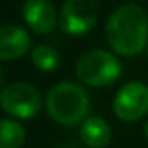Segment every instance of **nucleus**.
<instances>
[{
  "label": "nucleus",
  "mask_w": 148,
  "mask_h": 148,
  "mask_svg": "<svg viewBox=\"0 0 148 148\" xmlns=\"http://www.w3.org/2000/svg\"><path fill=\"white\" fill-rule=\"evenodd\" d=\"M0 129H2V138H0V148H21L26 139V131L21 124L2 119L0 122Z\"/></svg>",
  "instance_id": "obj_10"
},
{
  "label": "nucleus",
  "mask_w": 148,
  "mask_h": 148,
  "mask_svg": "<svg viewBox=\"0 0 148 148\" xmlns=\"http://www.w3.org/2000/svg\"><path fill=\"white\" fill-rule=\"evenodd\" d=\"M30 49L28 33L16 25H5L0 30V59L12 61L19 59Z\"/></svg>",
  "instance_id": "obj_8"
},
{
  "label": "nucleus",
  "mask_w": 148,
  "mask_h": 148,
  "mask_svg": "<svg viewBox=\"0 0 148 148\" xmlns=\"http://www.w3.org/2000/svg\"><path fill=\"white\" fill-rule=\"evenodd\" d=\"M23 18L26 25L40 35L51 33L58 25V14L51 0H25Z\"/></svg>",
  "instance_id": "obj_7"
},
{
  "label": "nucleus",
  "mask_w": 148,
  "mask_h": 148,
  "mask_svg": "<svg viewBox=\"0 0 148 148\" xmlns=\"http://www.w3.org/2000/svg\"><path fill=\"white\" fill-rule=\"evenodd\" d=\"M108 45L120 56L139 54L148 42V16L136 4L119 7L106 23Z\"/></svg>",
  "instance_id": "obj_1"
},
{
  "label": "nucleus",
  "mask_w": 148,
  "mask_h": 148,
  "mask_svg": "<svg viewBox=\"0 0 148 148\" xmlns=\"http://www.w3.org/2000/svg\"><path fill=\"white\" fill-rule=\"evenodd\" d=\"M2 108L16 119H32L42 106L38 91L28 82H16L2 91Z\"/></svg>",
  "instance_id": "obj_5"
},
{
  "label": "nucleus",
  "mask_w": 148,
  "mask_h": 148,
  "mask_svg": "<svg viewBox=\"0 0 148 148\" xmlns=\"http://www.w3.org/2000/svg\"><path fill=\"white\" fill-rule=\"evenodd\" d=\"M47 112L61 125H77L86 120L91 103L87 92L71 82H61L54 86L45 99Z\"/></svg>",
  "instance_id": "obj_2"
},
{
  "label": "nucleus",
  "mask_w": 148,
  "mask_h": 148,
  "mask_svg": "<svg viewBox=\"0 0 148 148\" xmlns=\"http://www.w3.org/2000/svg\"><path fill=\"white\" fill-rule=\"evenodd\" d=\"M98 12V0H66L59 14V26L64 33L84 35L94 28Z\"/></svg>",
  "instance_id": "obj_4"
},
{
  "label": "nucleus",
  "mask_w": 148,
  "mask_h": 148,
  "mask_svg": "<svg viewBox=\"0 0 148 148\" xmlns=\"http://www.w3.org/2000/svg\"><path fill=\"white\" fill-rule=\"evenodd\" d=\"M145 136L148 138V122H146V125H145Z\"/></svg>",
  "instance_id": "obj_12"
},
{
  "label": "nucleus",
  "mask_w": 148,
  "mask_h": 148,
  "mask_svg": "<svg viewBox=\"0 0 148 148\" xmlns=\"http://www.w3.org/2000/svg\"><path fill=\"white\" fill-rule=\"evenodd\" d=\"M32 61L40 71H52L59 64V56L58 51L52 49L51 45H37L32 51Z\"/></svg>",
  "instance_id": "obj_11"
},
{
  "label": "nucleus",
  "mask_w": 148,
  "mask_h": 148,
  "mask_svg": "<svg viewBox=\"0 0 148 148\" xmlns=\"http://www.w3.org/2000/svg\"><path fill=\"white\" fill-rule=\"evenodd\" d=\"M77 77L80 82L92 87H105L120 77L119 59L106 51L94 49L86 52L77 61Z\"/></svg>",
  "instance_id": "obj_3"
},
{
  "label": "nucleus",
  "mask_w": 148,
  "mask_h": 148,
  "mask_svg": "<svg viewBox=\"0 0 148 148\" xmlns=\"http://www.w3.org/2000/svg\"><path fill=\"white\" fill-rule=\"evenodd\" d=\"M113 112L124 122H136L148 113V87L141 82L125 84L113 99Z\"/></svg>",
  "instance_id": "obj_6"
},
{
  "label": "nucleus",
  "mask_w": 148,
  "mask_h": 148,
  "mask_svg": "<svg viewBox=\"0 0 148 148\" xmlns=\"http://www.w3.org/2000/svg\"><path fill=\"white\" fill-rule=\"evenodd\" d=\"M80 138L89 148H105L112 139V129L105 119L91 117L82 122Z\"/></svg>",
  "instance_id": "obj_9"
}]
</instances>
